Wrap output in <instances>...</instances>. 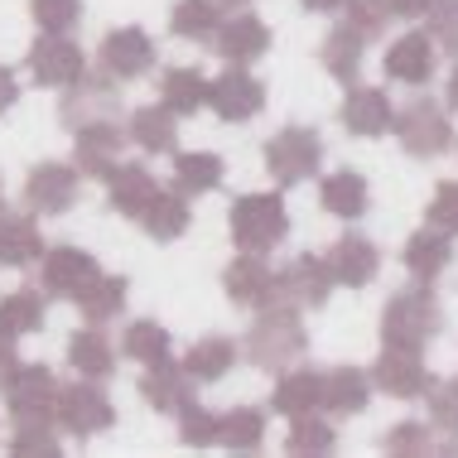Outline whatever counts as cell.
Listing matches in <instances>:
<instances>
[{
    "mask_svg": "<svg viewBox=\"0 0 458 458\" xmlns=\"http://www.w3.org/2000/svg\"><path fill=\"white\" fill-rule=\"evenodd\" d=\"M304 352H309V328H304V318H300L294 304L261 309V318L251 324V333H246V343H242L246 362H251L256 371H270V377L284 371V367H294Z\"/></svg>",
    "mask_w": 458,
    "mask_h": 458,
    "instance_id": "cell-1",
    "label": "cell"
},
{
    "mask_svg": "<svg viewBox=\"0 0 458 458\" xmlns=\"http://www.w3.org/2000/svg\"><path fill=\"white\" fill-rule=\"evenodd\" d=\"M444 328V309L435 300L429 284H411V290L391 294L381 309V343L386 348H405V352H425Z\"/></svg>",
    "mask_w": 458,
    "mask_h": 458,
    "instance_id": "cell-2",
    "label": "cell"
},
{
    "mask_svg": "<svg viewBox=\"0 0 458 458\" xmlns=\"http://www.w3.org/2000/svg\"><path fill=\"white\" fill-rule=\"evenodd\" d=\"M232 242L237 251H276V246L290 237V213H284V198L280 193H246L232 203L227 213Z\"/></svg>",
    "mask_w": 458,
    "mask_h": 458,
    "instance_id": "cell-3",
    "label": "cell"
},
{
    "mask_svg": "<svg viewBox=\"0 0 458 458\" xmlns=\"http://www.w3.org/2000/svg\"><path fill=\"white\" fill-rule=\"evenodd\" d=\"M324 165V135L314 126H284L266 140V169L276 189H294V183L314 179Z\"/></svg>",
    "mask_w": 458,
    "mask_h": 458,
    "instance_id": "cell-4",
    "label": "cell"
},
{
    "mask_svg": "<svg viewBox=\"0 0 458 458\" xmlns=\"http://www.w3.org/2000/svg\"><path fill=\"white\" fill-rule=\"evenodd\" d=\"M395 140H401L405 155L415 159H435L454 145V126H449V111H444L435 97H415V102H405L401 111H395L391 121Z\"/></svg>",
    "mask_w": 458,
    "mask_h": 458,
    "instance_id": "cell-5",
    "label": "cell"
},
{
    "mask_svg": "<svg viewBox=\"0 0 458 458\" xmlns=\"http://www.w3.org/2000/svg\"><path fill=\"white\" fill-rule=\"evenodd\" d=\"M58 121H64L68 131L102 126V121H121V82L111 78V72H82L72 88H64Z\"/></svg>",
    "mask_w": 458,
    "mask_h": 458,
    "instance_id": "cell-6",
    "label": "cell"
},
{
    "mask_svg": "<svg viewBox=\"0 0 458 458\" xmlns=\"http://www.w3.org/2000/svg\"><path fill=\"white\" fill-rule=\"evenodd\" d=\"M54 420L78 439H92V435H106L116 425V405L111 395L102 391V381H72V386H58L54 395Z\"/></svg>",
    "mask_w": 458,
    "mask_h": 458,
    "instance_id": "cell-7",
    "label": "cell"
},
{
    "mask_svg": "<svg viewBox=\"0 0 458 458\" xmlns=\"http://www.w3.org/2000/svg\"><path fill=\"white\" fill-rule=\"evenodd\" d=\"M0 395H5L10 420H54L58 377L44 362H15L0 371Z\"/></svg>",
    "mask_w": 458,
    "mask_h": 458,
    "instance_id": "cell-8",
    "label": "cell"
},
{
    "mask_svg": "<svg viewBox=\"0 0 458 458\" xmlns=\"http://www.w3.org/2000/svg\"><path fill=\"white\" fill-rule=\"evenodd\" d=\"M97 276H102V266H97V256L82 251V246H54V251L39 256V284H44L48 300L78 304V294L88 290Z\"/></svg>",
    "mask_w": 458,
    "mask_h": 458,
    "instance_id": "cell-9",
    "label": "cell"
},
{
    "mask_svg": "<svg viewBox=\"0 0 458 458\" xmlns=\"http://www.w3.org/2000/svg\"><path fill=\"white\" fill-rule=\"evenodd\" d=\"M78 189H82L78 165L44 159V165H34L30 179H24V208H30V213H44V217H58L78 203Z\"/></svg>",
    "mask_w": 458,
    "mask_h": 458,
    "instance_id": "cell-10",
    "label": "cell"
},
{
    "mask_svg": "<svg viewBox=\"0 0 458 458\" xmlns=\"http://www.w3.org/2000/svg\"><path fill=\"white\" fill-rule=\"evenodd\" d=\"M367 377H371V386L386 391L391 401H425V391L435 386V371L425 367V357L405 352V348H386Z\"/></svg>",
    "mask_w": 458,
    "mask_h": 458,
    "instance_id": "cell-11",
    "label": "cell"
},
{
    "mask_svg": "<svg viewBox=\"0 0 458 458\" xmlns=\"http://www.w3.org/2000/svg\"><path fill=\"white\" fill-rule=\"evenodd\" d=\"M97 64H102V72H111L116 82H135V78H145V72L155 68V39L140 30V24H121V30H111L102 39Z\"/></svg>",
    "mask_w": 458,
    "mask_h": 458,
    "instance_id": "cell-12",
    "label": "cell"
},
{
    "mask_svg": "<svg viewBox=\"0 0 458 458\" xmlns=\"http://www.w3.org/2000/svg\"><path fill=\"white\" fill-rule=\"evenodd\" d=\"M222 284H227L232 304H246V309L280 304V270H270V261L261 251H242L237 261L222 270Z\"/></svg>",
    "mask_w": 458,
    "mask_h": 458,
    "instance_id": "cell-13",
    "label": "cell"
},
{
    "mask_svg": "<svg viewBox=\"0 0 458 458\" xmlns=\"http://www.w3.org/2000/svg\"><path fill=\"white\" fill-rule=\"evenodd\" d=\"M24 64H30L39 88H72V82L88 72V58H82V48L72 44L68 34H44V30H39V39H34Z\"/></svg>",
    "mask_w": 458,
    "mask_h": 458,
    "instance_id": "cell-14",
    "label": "cell"
},
{
    "mask_svg": "<svg viewBox=\"0 0 458 458\" xmlns=\"http://www.w3.org/2000/svg\"><path fill=\"white\" fill-rule=\"evenodd\" d=\"M208 106H213L222 121H251V116H261V106H266V82L256 78V72L227 64L222 78L208 82Z\"/></svg>",
    "mask_w": 458,
    "mask_h": 458,
    "instance_id": "cell-15",
    "label": "cell"
},
{
    "mask_svg": "<svg viewBox=\"0 0 458 458\" xmlns=\"http://www.w3.org/2000/svg\"><path fill=\"white\" fill-rule=\"evenodd\" d=\"M121 150H126L121 121H102V126L72 131V165H78V174H88V179H111V169L121 165Z\"/></svg>",
    "mask_w": 458,
    "mask_h": 458,
    "instance_id": "cell-16",
    "label": "cell"
},
{
    "mask_svg": "<svg viewBox=\"0 0 458 458\" xmlns=\"http://www.w3.org/2000/svg\"><path fill=\"white\" fill-rule=\"evenodd\" d=\"M381 64H386L391 82L425 88V82L435 78V68H439V44L429 39V30H411V34H401V39H391V48H386Z\"/></svg>",
    "mask_w": 458,
    "mask_h": 458,
    "instance_id": "cell-17",
    "label": "cell"
},
{
    "mask_svg": "<svg viewBox=\"0 0 458 458\" xmlns=\"http://www.w3.org/2000/svg\"><path fill=\"white\" fill-rule=\"evenodd\" d=\"M328 294H333V270H328L324 256L304 251V256H294V261L280 270V304L324 309Z\"/></svg>",
    "mask_w": 458,
    "mask_h": 458,
    "instance_id": "cell-18",
    "label": "cell"
},
{
    "mask_svg": "<svg viewBox=\"0 0 458 458\" xmlns=\"http://www.w3.org/2000/svg\"><path fill=\"white\" fill-rule=\"evenodd\" d=\"M266 48H270V24L261 15H251V10H232V20H222L213 34V54H222L237 68L256 64Z\"/></svg>",
    "mask_w": 458,
    "mask_h": 458,
    "instance_id": "cell-19",
    "label": "cell"
},
{
    "mask_svg": "<svg viewBox=\"0 0 458 458\" xmlns=\"http://www.w3.org/2000/svg\"><path fill=\"white\" fill-rule=\"evenodd\" d=\"M343 131L357 135V140H377V135H391V121H395V106L381 88H362L352 82L348 97H343Z\"/></svg>",
    "mask_w": 458,
    "mask_h": 458,
    "instance_id": "cell-20",
    "label": "cell"
},
{
    "mask_svg": "<svg viewBox=\"0 0 458 458\" xmlns=\"http://www.w3.org/2000/svg\"><path fill=\"white\" fill-rule=\"evenodd\" d=\"M328 270H333V284H348V290H367L381 270V251L377 242L362 237V232H348V237L333 242V251L324 256Z\"/></svg>",
    "mask_w": 458,
    "mask_h": 458,
    "instance_id": "cell-21",
    "label": "cell"
},
{
    "mask_svg": "<svg viewBox=\"0 0 458 458\" xmlns=\"http://www.w3.org/2000/svg\"><path fill=\"white\" fill-rule=\"evenodd\" d=\"M371 405V377L362 367H333V371H318V411L348 420V415H362Z\"/></svg>",
    "mask_w": 458,
    "mask_h": 458,
    "instance_id": "cell-22",
    "label": "cell"
},
{
    "mask_svg": "<svg viewBox=\"0 0 458 458\" xmlns=\"http://www.w3.org/2000/svg\"><path fill=\"white\" fill-rule=\"evenodd\" d=\"M193 386L198 381L183 371L174 357L169 362H155V367H145V377H140V395H145V405L159 415H179L183 405L193 401Z\"/></svg>",
    "mask_w": 458,
    "mask_h": 458,
    "instance_id": "cell-23",
    "label": "cell"
},
{
    "mask_svg": "<svg viewBox=\"0 0 458 458\" xmlns=\"http://www.w3.org/2000/svg\"><path fill=\"white\" fill-rule=\"evenodd\" d=\"M155 193H159V183L145 165H126V159H121V165L111 169V179H106V208L121 213V217H140Z\"/></svg>",
    "mask_w": 458,
    "mask_h": 458,
    "instance_id": "cell-24",
    "label": "cell"
},
{
    "mask_svg": "<svg viewBox=\"0 0 458 458\" xmlns=\"http://www.w3.org/2000/svg\"><path fill=\"white\" fill-rule=\"evenodd\" d=\"M454 266V242H449V232H439V227H420L411 242H405V270L420 280V284H429V280H439L444 270Z\"/></svg>",
    "mask_w": 458,
    "mask_h": 458,
    "instance_id": "cell-25",
    "label": "cell"
},
{
    "mask_svg": "<svg viewBox=\"0 0 458 458\" xmlns=\"http://www.w3.org/2000/svg\"><path fill=\"white\" fill-rule=\"evenodd\" d=\"M68 362L78 377H88V381H106L111 371H116V343L102 333V324H88V328H78L68 338Z\"/></svg>",
    "mask_w": 458,
    "mask_h": 458,
    "instance_id": "cell-26",
    "label": "cell"
},
{
    "mask_svg": "<svg viewBox=\"0 0 458 458\" xmlns=\"http://www.w3.org/2000/svg\"><path fill=\"white\" fill-rule=\"evenodd\" d=\"M126 135L145 155H174L179 150V116L165 102H150V106L131 111V131Z\"/></svg>",
    "mask_w": 458,
    "mask_h": 458,
    "instance_id": "cell-27",
    "label": "cell"
},
{
    "mask_svg": "<svg viewBox=\"0 0 458 458\" xmlns=\"http://www.w3.org/2000/svg\"><path fill=\"white\" fill-rule=\"evenodd\" d=\"M39 256H44V232L34 222V213H15V217L0 213V266L10 270L39 266Z\"/></svg>",
    "mask_w": 458,
    "mask_h": 458,
    "instance_id": "cell-28",
    "label": "cell"
},
{
    "mask_svg": "<svg viewBox=\"0 0 458 458\" xmlns=\"http://www.w3.org/2000/svg\"><path fill=\"white\" fill-rule=\"evenodd\" d=\"M318 203H324V213H333V217L357 222L371 208V189L357 169H338V174H324V183H318Z\"/></svg>",
    "mask_w": 458,
    "mask_h": 458,
    "instance_id": "cell-29",
    "label": "cell"
},
{
    "mask_svg": "<svg viewBox=\"0 0 458 458\" xmlns=\"http://www.w3.org/2000/svg\"><path fill=\"white\" fill-rule=\"evenodd\" d=\"M135 222H140L155 242H179L183 232H189V222H193V208H189V198H183L179 189H159Z\"/></svg>",
    "mask_w": 458,
    "mask_h": 458,
    "instance_id": "cell-30",
    "label": "cell"
},
{
    "mask_svg": "<svg viewBox=\"0 0 458 458\" xmlns=\"http://www.w3.org/2000/svg\"><path fill=\"white\" fill-rule=\"evenodd\" d=\"M270 411L284 415V420L318 411V371H309V367L276 371V395H270Z\"/></svg>",
    "mask_w": 458,
    "mask_h": 458,
    "instance_id": "cell-31",
    "label": "cell"
},
{
    "mask_svg": "<svg viewBox=\"0 0 458 458\" xmlns=\"http://www.w3.org/2000/svg\"><path fill=\"white\" fill-rule=\"evenodd\" d=\"M222 174H227V165H222V155L213 150H174V189L183 198H203L222 189Z\"/></svg>",
    "mask_w": 458,
    "mask_h": 458,
    "instance_id": "cell-32",
    "label": "cell"
},
{
    "mask_svg": "<svg viewBox=\"0 0 458 458\" xmlns=\"http://www.w3.org/2000/svg\"><path fill=\"white\" fill-rule=\"evenodd\" d=\"M217 444L232 454H261L266 449V411L232 405L227 415H217Z\"/></svg>",
    "mask_w": 458,
    "mask_h": 458,
    "instance_id": "cell-33",
    "label": "cell"
},
{
    "mask_svg": "<svg viewBox=\"0 0 458 458\" xmlns=\"http://www.w3.org/2000/svg\"><path fill=\"white\" fill-rule=\"evenodd\" d=\"M237 343L232 338H222V333H213V338H198L189 357H183V371L198 381V386H213V381H222L232 367H237Z\"/></svg>",
    "mask_w": 458,
    "mask_h": 458,
    "instance_id": "cell-34",
    "label": "cell"
},
{
    "mask_svg": "<svg viewBox=\"0 0 458 458\" xmlns=\"http://www.w3.org/2000/svg\"><path fill=\"white\" fill-rule=\"evenodd\" d=\"M159 102H165L174 116H198V111L208 106V78L198 68H165V78H159Z\"/></svg>",
    "mask_w": 458,
    "mask_h": 458,
    "instance_id": "cell-35",
    "label": "cell"
},
{
    "mask_svg": "<svg viewBox=\"0 0 458 458\" xmlns=\"http://www.w3.org/2000/svg\"><path fill=\"white\" fill-rule=\"evenodd\" d=\"M362 34L352 30L348 20L343 24H333L328 30V39H324V48H318V64H324L338 82H357V72H362Z\"/></svg>",
    "mask_w": 458,
    "mask_h": 458,
    "instance_id": "cell-36",
    "label": "cell"
},
{
    "mask_svg": "<svg viewBox=\"0 0 458 458\" xmlns=\"http://www.w3.org/2000/svg\"><path fill=\"white\" fill-rule=\"evenodd\" d=\"M126 294H131L126 276H97L88 290L78 294V309H82L88 324H111V318H121V309H126Z\"/></svg>",
    "mask_w": 458,
    "mask_h": 458,
    "instance_id": "cell-37",
    "label": "cell"
},
{
    "mask_svg": "<svg viewBox=\"0 0 458 458\" xmlns=\"http://www.w3.org/2000/svg\"><path fill=\"white\" fill-rule=\"evenodd\" d=\"M333 449H338V429H333L328 420H318L314 411L290 420L284 454H294V458H324V454H333Z\"/></svg>",
    "mask_w": 458,
    "mask_h": 458,
    "instance_id": "cell-38",
    "label": "cell"
},
{
    "mask_svg": "<svg viewBox=\"0 0 458 458\" xmlns=\"http://www.w3.org/2000/svg\"><path fill=\"white\" fill-rule=\"evenodd\" d=\"M48 314V294L44 290H10L0 300V328L24 338V333H39Z\"/></svg>",
    "mask_w": 458,
    "mask_h": 458,
    "instance_id": "cell-39",
    "label": "cell"
},
{
    "mask_svg": "<svg viewBox=\"0 0 458 458\" xmlns=\"http://www.w3.org/2000/svg\"><path fill=\"white\" fill-rule=\"evenodd\" d=\"M217 24H222V10L213 5V0H179L174 15H169V30H174L179 39H189V44H213Z\"/></svg>",
    "mask_w": 458,
    "mask_h": 458,
    "instance_id": "cell-40",
    "label": "cell"
},
{
    "mask_svg": "<svg viewBox=\"0 0 458 458\" xmlns=\"http://www.w3.org/2000/svg\"><path fill=\"white\" fill-rule=\"evenodd\" d=\"M121 352L140 367L169 362V333L159 328L155 318H135V324H126V333H121Z\"/></svg>",
    "mask_w": 458,
    "mask_h": 458,
    "instance_id": "cell-41",
    "label": "cell"
},
{
    "mask_svg": "<svg viewBox=\"0 0 458 458\" xmlns=\"http://www.w3.org/2000/svg\"><path fill=\"white\" fill-rule=\"evenodd\" d=\"M10 458H58L64 444L54 435V420H15V435H10Z\"/></svg>",
    "mask_w": 458,
    "mask_h": 458,
    "instance_id": "cell-42",
    "label": "cell"
},
{
    "mask_svg": "<svg viewBox=\"0 0 458 458\" xmlns=\"http://www.w3.org/2000/svg\"><path fill=\"white\" fill-rule=\"evenodd\" d=\"M381 449L391 458H429L435 454V425H420V420H401L381 435Z\"/></svg>",
    "mask_w": 458,
    "mask_h": 458,
    "instance_id": "cell-43",
    "label": "cell"
},
{
    "mask_svg": "<svg viewBox=\"0 0 458 458\" xmlns=\"http://www.w3.org/2000/svg\"><path fill=\"white\" fill-rule=\"evenodd\" d=\"M30 15L44 34H72L82 20V0H30Z\"/></svg>",
    "mask_w": 458,
    "mask_h": 458,
    "instance_id": "cell-44",
    "label": "cell"
},
{
    "mask_svg": "<svg viewBox=\"0 0 458 458\" xmlns=\"http://www.w3.org/2000/svg\"><path fill=\"white\" fill-rule=\"evenodd\" d=\"M429 401V425H435V435H454L458 439V377L454 381H435V386L425 391Z\"/></svg>",
    "mask_w": 458,
    "mask_h": 458,
    "instance_id": "cell-45",
    "label": "cell"
},
{
    "mask_svg": "<svg viewBox=\"0 0 458 458\" xmlns=\"http://www.w3.org/2000/svg\"><path fill=\"white\" fill-rule=\"evenodd\" d=\"M179 439L189 444V449H208V444H217V415L208 411V405L189 401L179 411Z\"/></svg>",
    "mask_w": 458,
    "mask_h": 458,
    "instance_id": "cell-46",
    "label": "cell"
},
{
    "mask_svg": "<svg viewBox=\"0 0 458 458\" xmlns=\"http://www.w3.org/2000/svg\"><path fill=\"white\" fill-rule=\"evenodd\" d=\"M343 15H348V24L362 34V39H381L386 24H391V15H386L381 0H343Z\"/></svg>",
    "mask_w": 458,
    "mask_h": 458,
    "instance_id": "cell-47",
    "label": "cell"
},
{
    "mask_svg": "<svg viewBox=\"0 0 458 458\" xmlns=\"http://www.w3.org/2000/svg\"><path fill=\"white\" fill-rule=\"evenodd\" d=\"M425 222L439 232H449V237H458V179H444L435 198L425 203Z\"/></svg>",
    "mask_w": 458,
    "mask_h": 458,
    "instance_id": "cell-48",
    "label": "cell"
},
{
    "mask_svg": "<svg viewBox=\"0 0 458 458\" xmlns=\"http://www.w3.org/2000/svg\"><path fill=\"white\" fill-rule=\"evenodd\" d=\"M429 39H435L444 54L458 58V0H435V5H429Z\"/></svg>",
    "mask_w": 458,
    "mask_h": 458,
    "instance_id": "cell-49",
    "label": "cell"
},
{
    "mask_svg": "<svg viewBox=\"0 0 458 458\" xmlns=\"http://www.w3.org/2000/svg\"><path fill=\"white\" fill-rule=\"evenodd\" d=\"M381 5H386L391 20H425L435 0H381Z\"/></svg>",
    "mask_w": 458,
    "mask_h": 458,
    "instance_id": "cell-50",
    "label": "cell"
},
{
    "mask_svg": "<svg viewBox=\"0 0 458 458\" xmlns=\"http://www.w3.org/2000/svg\"><path fill=\"white\" fill-rule=\"evenodd\" d=\"M15 102H20V82H15V72L0 64V116H5V111L15 106Z\"/></svg>",
    "mask_w": 458,
    "mask_h": 458,
    "instance_id": "cell-51",
    "label": "cell"
},
{
    "mask_svg": "<svg viewBox=\"0 0 458 458\" xmlns=\"http://www.w3.org/2000/svg\"><path fill=\"white\" fill-rule=\"evenodd\" d=\"M15 362H20V352H15V333L0 328V371H10Z\"/></svg>",
    "mask_w": 458,
    "mask_h": 458,
    "instance_id": "cell-52",
    "label": "cell"
},
{
    "mask_svg": "<svg viewBox=\"0 0 458 458\" xmlns=\"http://www.w3.org/2000/svg\"><path fill=\"white\" fill-rule=\"evenodd\" d=\"M304 10H314V15H333V10H343V0H300Z\"/></svg>",
    "mask_w": 458,
    "mask_h": 458,
    "instance_id": "cell-53",
    "label": "cell"
},
{
    "mask_svg": "<svg viewBox=\"0 0 458 458\" xmlns=\"http://www.w3.org/2000/svg\"><path fill=\"white\" fill-rule=\"evenodd\" d=\"M444 102H449V106L458 111V68L449 72V88H444Z\"/></svg>",
    "mask_w": 458,
    "mask_h": 458,
    "instance_id": "cell-54",
    "label": "cell"
},
{
    "mask_svg": "<svg viewBox=\"0 0 458 458\" xmlns=\"http://www.w3.org/2000/svg\"><path fill=\"white\" fill-rule=\"evenodd\" d=\"M213 5H217V10H246L251 0H213Z\"/></svg>",
    "mask_w": 458,
    "mask_h": 458,
    "instance_id": "cell-55",
    "label": "cell"
},
{
    "mask_svg": "<svg viewBox=\"0 0 458 458\" xmlns=\"http://www.w3.org/2000/svg\"><path fill=\"white\" fill-rule=\"evenodd\" d=\"M0 213H5V189H0Z\"/></svg>",
    "mask_w": 458,
    "mask_h": 458,
    "instance_id": "cell-56",
    "label": "cell"
}]
</instances>
